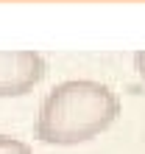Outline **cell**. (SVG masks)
<instances>
[{
	"label": "cell",
	"instance_id": "obj_2",
	"mask_svg": "<svg viewBox=\"0 0 145 154\" xmlns=\"http://www.w3.org/2000/svg\"><path fill=\"white\" fill-rule=\"evenodd\" d=\"M48 76V59L36 51H0V98L28 95Z\"/></svg>",
	"mask_w": 145,
	"mask_h": 154
},
{
	"label": "cell",
	"instance_id": "obj_1",
	"mask_svg": "<svg viewBox=\"0 0 145 154\" xmlns=\"http://www.w3.org/2000/svg\"><path fill=\"white\" fill-rule=\"evenodd\" d=\"M120 115V98L112 87L92 79L61 81L39 104L34 134L45 146H81L103 134Z\"/></svg>",
	"mask_w": 145,
	"mask_h": 154
},
{
	"label": "cell",
	"instance_id": "obj_3",
	"mask_svg": "<svg viewBox=\"0 0 145 154\" xmlns=\"http://www.w3.org/2000/svg\"><path fill=\"white\" fill-rule=\"evenodd\" d=\"M0 154H34L31 146L20 137H11V134H0Z\"/></svg>",
	"mask_w": 145,
	"mask_h": 154
},
{
	"label": "cell",
	"instance_id": "obj_4",
	"mask_svg": "<svg viewBox=\"0 0 145 154\" xmlns=\"http://www.w3.org/2000/svg\"><path fill=\"white\" fill-rule=\"evenodd\" d=\"M134 62H137V70H140V76H142V81H145V51H140L137 56H134Z\"/></svg>",
	"mask_w": 145,
	"mask_h": 154
}]
</instances>
